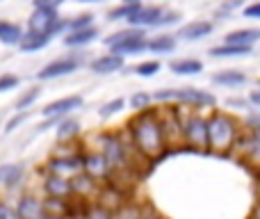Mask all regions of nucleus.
I'll return each instance as SVG.
<instances>
[{
    "label": "nucleus",
    "instance_id": "obj_1",
    "mask_svg": "<svg viewBox=\"0 0 260 219\" xmlns=\"http://www.w3.org/2000/svg\"><path fill=\"white\" fill-rule=\"evenodd\" d=\"M128 137L133 146L146 158L148 162H157L167 155L169 144L165 137V128H162L160 110H142L128 121Z\"/></svg>",
    "mask_w": 260,
    "mask_h": 219
},
{
    "label": "nucleus",
    "instance_id": "obj_2",
    "mask_svg": "<svg viewBox=\"0 0 260 219\" xmlns=\"http://www.w3.org/2000/svg\"><path fill=\"white\" fill-rule=\"evenodd\" d=\"M240 135H242V126L233 114L215 110L208 116V151L210 153H217V155L233 153Z\"/></svg>",
    "mask_w": 260,
    "mask_h": 219
},
{
    "label": "nucleus",
    "instance_id": "obj_3",
    "mask_svg": "<svg viewBox=\"0 0 260 219\" xmlns=\"http://www.w3.org/2000/svg\"><path fill=\"white\" fill-rule=\"evenodd\" d=\"M105 46L110 48V53L121 55V57H126V55H139L144 50H148V41L142 27H128V30L114 32L112 37L105 39Z\"/></svg>",
    "mask_w": 260,
    "mask_h": 219
},
{
    "label": "nucleus",
    "instance_id": "obj_4",
    "mask_svg": "<svg viewBox=\"0 0 260 219\" xmlns=\"http://www.w3.org/2000/svg\"><path fill=\"white\" fill-rule=\"evenodd\" d=\"M153 99L160 103H180V105H189V108H212L215 105V96L208 94L201 89H162L155 91Z\"/></svg>",
    "mask_w": 260,
    "mask_h": 219
},
{
    "label": "nucleus",
    "instance_id": "obj_5",
    "mask_svg": "<svg viewBox=\"0 0 260 219\" xmlns=\"http://www.w3.org/2000/svg\"><path fill=\"white\" fill-rule=\"evenodd\" d=\"M183 142L189 148L208 151V116H201L199 112L183 116Z\"/></svg>",
    "mask_w": 260,
    "mask_h": 219
},
{
    "label": "nucleus",
    "instance_id": "obj_6",
    "mask_svg": "<svg viewBox=\"0 0 260 219\" xmlns=\"http://www.w3.org/2000/svg\"><path fill=\"white\" fill-rule=\"evenodd\" d=\"M64 27H67V23L59 18L57 9H35L32 16L27 18V32H37V35L55 37Z\"/></svg>",
    "mask_w": 260,
    "mask_h": 219
},
{
    "label": "nucleus",
    "instance_id": "obj_7",
    "mask_svg": "<svg viewBox=\"0 0 260 219\" xmlns=\"http://www.w3.org/2000/svg\"><path fill=\"white\" fill-rule=\"evenodd\" d=\"M160 119H162V128H165V137H167L169 148L185 146V142H183V116H180V112L176 108H162Z\"/></svg>",
    "mask_w": 260,
    "mask_h": 219
},
{
    "label": "nucleus",
    "instance_id": "obj_8",
    "mask_svg": "<svg viewBox=\"0 0 260 219\" xmlns=\"http://www.w3.org/2000/svg\"><path fill=\"white\" fill-rule=\"evenodd\" d=\"M82 171L89 174L91 178H96L99 183H108L110 176H112V167L101 151H89L82 155Z\"/></svg>",
    "mask_w": 260,
    "mask_h": 219
},
{
    "label": "nucleus",
    "instance_id": "obj_9",
    "mask_svg": "<svg viewBox=\"0 0 260 219\" xmlns=\"http://www.w3.org/2000/svg\"><path fill=\"white\" fill-rule=\"evenodd\" d=\"M235 151L253 167H260V128H249V133H242L235 144Z\"/></svg>",
    "mask_w": 260,
    "mask_h": 219
},
{
    "label": "nucleus",
    "instance_id": "obj_10",
    "mask_svg": "<svg viewBox=\"0 0 260 219\" xmlns=\"http://www.w3.org/2000/svg\"><path fill=\"white\" fill-rule=\"evenodd\" d=\"M101 185L96 178H91L89 174H85V171H80V174H76L71 178V190H73V197L76 199H82V201L87 203H94L96 197H99V190Z\"/></svg>",
    "mask_w": 260,
    "mask_h": 219
},
{
    "label": "nucleus",
    "instance_id": "obj_11",
    "mask_svg": "<svg viewBox=\"0 0 260 219\" xmlns=\"http://www.w3.org/2000/svg\"><path fill=\"white\" fill-rule=\"evenodd\" d=\"M78 67H80V59L78 57H59V59H53V62L46 64V67L37 73V78H39V80H53V78L69 76V73H73Z\"/></svg>",
    "mask_w": 260,
    "mask_h": 219
},
{
    "label": "nucleus",
    "instance_id": "obj_12",
    "mask_svg": "<svg viewBox=\"0 0 260 219\" xmlns=\"http://www.w3.org/2000/svg\"><path fill=\"white\" fill-rule=\"evenodd\" d=\"M85 155V153H82ZM82 155H71V158H55L48 162V174L62 176V178L71 180L76 174L82 171Z\"/></svg>",
    "mask_w": 260,
    "mask_h": 219
},
{
    "label": "nucleus",
    "instance_id": "obj_13",
    "mask_svg": "<svg viewBox=\"0 0 260 219\" xmlns=\"http://www.w3.org/2000/svg\"><path fill=\"white\" fill-rule=\"evenodd\" d=\"M162 12L165 9L162 7H157V5H151V7H139L137 12L133 14V16L128 18V23L133 27H157V23H160V18H162Z\"/></svg>",
    "mask_w": 260,
    "mask_h": 219
},
{
    "label": "nucleus",
    "instance_id": "obj_14",
    "mask_svg": "<svg viewBox=\"0 0 260 219\" xmlns=\"http://www.w3.org/2000/svg\"><path fill=\"white\" fill-rule=\"evenodd\" d=\"M212 30H215V25L210 21H189L180 27L176 37L183 41H199V39H206L208 35H212Z\"/></svg>",
    "mask_w": 260,
    "mask_h": 219
},
{
    "label": "nucleus",
    "instance_id": "obj_15",
    "mask_svg": "<svg viewBox=\"0 0 260 219\" xmlns=\"http://www.w3.org/2000/svg\"><path fill=\"white\" fill-rule=\"evenodd\" d=\"M44 192H46V197H53V199H71L73 197L71 180L62 178V176H55V174H48V178L44 180Z\"/></svg>",
    "mask_w": 260,
    "mask_h": 219
},
{
    "label": "nucleus",
    "instance_id": "obj_16",
    "mask_svg": "<svg viewBox=\"0 0 260 219\" xmlns=\"http://www.w3.org/2000/svg\"><path fill=\"white\" fill-rule=\"evenodd\" d=\"M82 105V96L73 94V96H64V99H57L53 101V103H48L44 110V116H59L62 119L64 114H69L71 110H78Z\"/></svg>",
    "mask_w": 260,
    "mask_h": 219
},
{
    "label": "nucleus",
    "instance_id": "obj_17",
    "mask_svg": "<svg viewBox=\"0 0 260 219\" xmlns=\"http://www.w3.org/2000/svg\"><path fill=\"white\" fill-rule=\"evenodd\" d=\"M16 212H18V219H41L44 217V201L25 194V197H21V201H18Z\"/></svg>",
    "mask_w": 260,
    "mask_h": 219
},
{
    "label": "nucleus",
    "instance_id": "obj_18",
    "mask_svg": "<svg viewBox=\"0 0 260 219\" xmlns=\"http://www.w3.org/2000/svg\"><path fill=\"white\" fill-rule=\"evenodd\" d=\"M260 41V27H240L224 37V44H235V46H256Z\"/></svg>",
    "mask_w": 260,
    "mask_h": 219
},
{
    "label": "nucleus",
    "instance_id": "obj_19",
    "mask_svg": "<svg viewBox=\"0 0 260 219\" xmlns=\"http://www.w3.org/2000/svg\"><path fill=\"white\" fill-rule=\"evenodd\" d=\"M119 69H123V57L121 55H101V57H96L94 62H91V71L99 73V76H108V73H114L119 71Z\"/></svg>",
    "mask_w": 260,
    "mask_h": 219
},
{
    "label": "nucleus",
    "instance_id": "obj_20",
    "mask_svg": "<svg viewBox=\"0 0 260 219\" xmlns=\"http://www.w3.org/2000/svg\"><path fill=\"white\" fill-rule=\"evenodd\" d=\"M212 82L219 87H242L247 85V73L238 71V69H224L212 76Z\"/></svg>",
    "mask_w": 260,
    "mask_h": 219
},
{
    "label": "nucleus",
    "instance_id": "obj_21",
    "mask_svg": "<svg viewBox=\"0 0 260 219\" xmlns=\"http://www.w3.org/2000/svg\"><path fill=\"white\" fill-rule=\"evenodd\" d=\"M44 215L71 219V199H53V197H46V199H44Z\"/></svg>",
    "mask_w": 260,
    "mask_h": 219
},
{
    "label": "nucleus",
    "instance_id": "obj_22",
    "mask_svg": "<svg viewBox=\"0 0 260 219\" xmlns=\"http://www.w3.org/2000/svg\"><path fill=\"white\" fill-rule=\"evenodd\" d=\"M251 46H235V44H221L210 48V55L217 59H224V57H247L251 55Z\"/></svg>",
    "mask_w": 260,
    "mask_h": 219
},
{
    "label": "nucleus",
    "instance_id": "obj_23",
    "mask_svg": "<svg viewBox=\"0 0 260 219\" xmlns=\"http://www.w3.org/2000/svg\"><path fill=\"white\" fill-rule=\"evenodd\" d=\"M169 69L176 76H197V73L203 71V64H201V59L183 57V59H174V62L169 64Z\"/></svg>",
    "mask_w": 260,
    "mask_h": 219
},
{
    "label": "nucleus",
    "instance_id": "obj_24",
    "mask_svg": "<svg viewBox=\"0 0 260 219\" xmlns=\"http://www.w3.org/2000/svg\"><path fill=\"white\" fill-rule=\"evenodd\" d=\"M25 32L21 30L18 23H9V21H0V41L7 46H18Z\"/></svg>",
    "mask_w": 260,
    "mask_h": 219
},
{
    "label": "nucleus",
    "instance_id": "obj_25",
    "mask_svg": "<svg viewBox=\"0 0 260 219\" xmlns=\"http://www.w3.org/2000/svg\"><path fill=\"white\" fill-rule=\"evenodd\" d=\"M96 37H99V30L91 25V27H85V30L69 32V35L64 37V44L67 46H87V44H91Z\"/></svg>",
    "mask_w": 260,
    "mask_h": 219
},
{
    "label": "nucleus",
    "instance_id": "obj_26",
    "mask_svg": "<svg viewBox=\"0 0 260 219\" xmlns=\"http://www.w3.org/2000/svg\"><path fill=\"white\" fill-rule=\"evenodd\" d=\"M174 48H176V37H171V35H157L148 41V50L155 55H167Z\"/></svg>",
    "mask_w": 260,
    "mask_h": 219
},
{
    "label": "nucleus",
    "instance_id": "obj_27",
    "mask_svg": "<svg viewBox=\"0 0 260 219\" xmlns=\"http://www.w3.org/2000/svg\"><path fill=\"white\" fill-rule=\"evenodd\" d=\"M50 41L48 35H37V32H27V35H23L21 39V50H25V53H32V50H41L46 44Z\"/></svg>",
    "mask_w": 260,
    "mask_h": 219
},
{
    "label": "nucleus",
    "instance_id": "obj_28",
    "mask_svg": "<svg viewBox=\"0 0 260 219\" xmlns=\"http://www.w3.org/2000/svg\"><path fill=\"white\" fill-rule=\"evenodd\" d=\"M78 133H80V126H78V121H73V119H64V121H59L57 142H76Z\"/></svg>",
    "mask_w": 260,
    "mask_h": 219
},
{
    "label": "nucleus",
    "instance_id": "obj_29",
    "mask_svg": "<svg viewBox=\"0 0 260 219\" xmlns=\"http://www.w3.org/2000/svg\"><path fill=\"white\" fill-rule=\"evenodd\" d=\"M21 178V169L14 165H0V185H7V187H12V185H16V180Z\"/></svg>",
    "mask_w": 260,
    "mask_h": 219
},
{
    "label": "nucleus",
    "instance_id": "obj_30",
    "mask_svg": "<svg viewBox=\"0 0 260 219\" xmlns=\"http://www.w3.org/2000/svg\"><path fill=\"white\" fill-rule=\"evenodd\" d=\"M139 7H142V5H121V7H114L112 12L108 14V18L110 21H128Z\"/></svg>",
    "mask_w": 260,
    "mask_h": 219
},
{
    "label": "nucleus",
    "instance_id": "obj_31",
    "mask_svg": "<svg viewBox=\"0 0 260 219\" xmlns=\"http://www.w3.org/2000/svg\"><path fill=\"white\" fill-rule=\"evenodd\" d=\"M157 71H160V62H157V59H148V62H142L135 67V73L142 78H151V76H155Z\"/></svg>",
    "mask_w": 260,
    "mask_h": 219
},
{
    "label": "nucleus",
    "instance_id": "obj_32",
    "mask_svg": "<svg viewBox=\"0 0 260 219\" xmlns=\"http://www.w3.org/2000/svg\"><path fill=\"white\" fill-rule=\"evenodd\" d=\"M91 23H94V14H80L78 18H73V21L67 23V30L73 32V30H85V27H91Z\"/></svg>",
    "mask_w": 260,
    "mask_h": 219
},
{
    "label": "nucleus",
    "instance_id": "obj_33",
    "mask_svg": "<svg viewBox=\"0 0 260 219\" xmlns=\"http://www.w3.org/2000/svg\"><path fill=\"white\" fill-rule=\"evenodd\" d=\"M151 101H153V96H148L146 91H137V94L130 96V108L142 112V110H146L148 105H151Z\"/></svg>",
    "mask_w": 260,
    "mask_h": 219
},
{
    "label": "nucleus",
    "instance_id": "obj_34",
    "mask_svg": "<svg viewBox=\"0 0 260 219\" xmlns=\"http://www.w3.org/2000/svg\"><path fill=\"white\" fill-rule=\"evenodd\" d=\"M85 217H87V219H114V212L105 210V208L99 206V203H91Z\"/></svg>",
    "mask_w": 260,
    "mask_h": 219
},
{
    "label": "nucleus",
    "instance_id": "obj_35",
    "mask_svg": "<svg viewBox=\"0 0 260 219\" xmlns=\"http://www.w3.org/2000/svg\"><path fill=\"white\" fill-rule=\"evenodd\" d=\"M123 105H126L123 99H114V101H110V103H105L103 108L99 110V114L101 116H112V114H117L119 110H123Z\"/></svg>",
    "mask_w": 260,
    "mask_h": 219
},
{
    "label": "nucleus",
    "instance_id": "obj_36",
    "mask_svg": "<svg viewBox=\"0 0 260 219\" xmlns=\"http://www.w3.org/2000/svg\"><path fill=\"white\" fill-rule=\"evenodd\" d=\"M114 219H142V210H137L133 203H126L119 212H114Z\"/></svg>",
    "mask_w": 260,
    "mask_h": 219
},
{
    "label": "nucleus",
    "instance_id": "obj_37",
    "mask_svg": "<svg viewBox=\"0 0 260 219\" xmlns=\"http://www.w3.org/2000/svg\"><path fill=\"white\" fill-rule=\"evenodd\" d=\"M37 96H39V89H30L25 96H21V99L16 101V110H21V112H23L25 108H30V105L37 101Z\"/></svg>",
    "mask_w": 260,
    "mask_h": 219
},
{
    "label": "nucleus",
    "instance_id": "obj_38",
    "mask_svg": "<svg viewBox=\"0 0 260 219\" xmlns=\"http://www.w3.org/2000/svg\"><path fill=\"white\" fill-rule=\"evenodd\" d=\"M14 87H18V78L16 76H12V73L0 76V91H9V89H14Z\"/></svg>",
    "mask_w": 260,
    "mask_h": 219
},
{
    "label": "nucleus",
    "instance_id": "obj_39",
    "mask_svg": "<svg viewBox=\"0 0 260 219\" xmlns=\"http://www.w3.org/2000/svg\"><path fill=\"white\" fill-rule=\"evenodd\" d=\"M178 21H180V14L178 12H169V9H165L157 25H174V23H178Z\"/></svg>",
    "mask_w": 260,
    "mask_h": 219
},
{
    "label": "nucleus",
    "instance_id": "obj_40",
    "mask_svg": "<svg viewBox=\"0 0 260 219\" xmlns=\"http://www.w3.org/2000/svg\"><path fill=\"white\" fill-rule=\"evenodd\" d=\"M242 14L247 18H256V21H260V0H256V3L247 5V7L242 9Z\"/></svg>",
    "mask_w": 260,
    "mask_h": 219
},
{
    "label": "nucleus",
    "instance_id": "obj_41",
    "mask_svg": "<svg viewBox=\"0 0 260 219\" xmlns=\"http://www.w3.org/2000/svg\"><path fill=\"white\" fill-rule=\"evenodd\" d=\"M64 0H32L35 9H57Z\"/></svg>",
    "mask_w": 260,
    "mask_h": 219
},
{
    "label": "nucleus",
    "instance_id": "obj_42",
    "mask_svg": "<svg viewBox=\"0 0 260 219\" xmlns=\"http://www.w3.org/2000/svg\"><path fill=\"white\" fill-rule=\"evenodd\" d=\"M0 219H18L16 208H12V206H9V203L0 201Z\"/></svg>",
    "mask_w": 260,
    "mask_h": 219
},
{
    "label": "nucleus",
    "instance_id": "obj_43",
    "mask_svg": "<svg viewBox=\"0 0 260 219\" xmlns=\"http://www.w3.org/2000/svg\"><path fill=\"white\" fill-rule=\"evenodd\" d=\"M25 119H27V114H25V112H21V114L12 116V119L7 121V126H5V130H7V133H12V130H14V128H18V126H21Z\"/></svg>",
    "mask_w": 260,
    "mask_h": 219
},
{
    "label": "nucleus",
    "instance_id": "obj_44",
    "mask_svg": "<svg viewBox=\"0 0 260 219\" xmlns=\"http://www.w3.org/2000/svg\"><path fill=\"white\" fill-rule=\"evenodd\" d=\"M249 103H251L256 110H260V89H253L251 94H249Z\"/></svg>",
    "mask_w": 260,
    "mask_h": 219
},
{
    "label": "nucleus",
    "instance_id": "obj_45",
    "mask_svg": "<svg viewBox=\"0 0 260 219\" xmlns=\"http://www.w3.org/2000/svg\"><path fill=\"white\" fill-rule=\"evenodd\" d=\"M247 219H260V199L253 203V208H251V212H249Z\"/></svg>",
    "mask_w": 260,
    "mask_h": 219
},
{
    "label": "nucleus",
    "instance_id": "obj_46",
    "mask_svg": "<svg viewBox=\"0 0 260 219\" xmlns=\"http://www.w3.org/2000/svg\"><path fill=\"white\" fill-rule=\"evenodd\" d=\"M142 219H167V217H160L155 212H142Z\"/></svg>",
    "mask_w": 260,
    "mask_h": 219
},
{
    "label": "nucleus",
    "instance_id": "obj_47",
    "mask_svg": "<svg viewBox=\"0 0 260 219\" xmlns=\"http://www.w3.org/2000/svg\"><path fill=\"white\" fill-rule=\"evenodd\" d=\"M121 5H142V0H121Z\"/></svg>",
    "mask_w": 260,
    "mask_h": 219
},
{
    "label": "nucleus",
    "instance_id": "obj_48",
    "mask_svg": "<svg viewBox=\"0 0 260 219\" xmlns=\"http://www.w3.org/2000/svg\"><path fill=\"white\" fill-rule=\"evenodd\" d=\"M41 219H64V217H53V215H44Z\"/></svg>",
    "mask_w": 260,
    "mask_h": 219
},
{
    "label": "nucleus",
    "instance_id": "obj_49",
    "mask_svg": "<svg viewBox=\"0 0 260 219\" xmlns=\"http://www.w3.org/2000/svg\"><path fill=\"white\" fill-rule=\"evenodd\" d=\"M78 3H103V0H78Z\"/></svg>",
    "mask_w": 260,
    "mask_h": 219
},
{
    "label": "nucleus",
    "instance_id": "obj_50",
    "mask_svg": "<svg viewBox=\"0 0 260 219\" xmlns=\"http://www.w3.org/2000/svg\"><path fill=\"white\" fill-rule=\"evenodd\" d=\"M256 169H258V183H260V167H256Z\"/></svg>",
    "mask_w": 260,
    "mask_h": 219
}]
</instances>
